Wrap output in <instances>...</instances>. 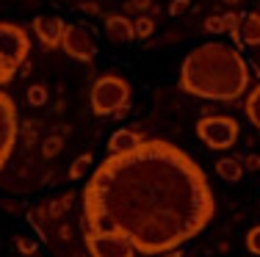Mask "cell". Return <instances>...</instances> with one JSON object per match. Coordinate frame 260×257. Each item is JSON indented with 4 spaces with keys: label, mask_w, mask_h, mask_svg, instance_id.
Masks as SVG:
<instances>
[{
    "label": "cell",
    "mask_w": 260,
    "mask_h": 257,
    "mask_svg": "<svg viewBox=\"0 0 260 257\" xmlns=\"http://www.w3.org/2000/svg\"><path fill=\"white\" fill-rule=\"evenodd\" d=\"M216 216V197L200 163L164 138L127 155H108L83 188V232H114L139 254H169Z\"/></svg>",
    "instance_id": "obj_1"
},
{
    "label": "cell",
    "mask_w": 260,
    "mask_h": 257,
    "mask_svg": "<svg viewBox=\"0 0 260 257\" xmlns=\"http://www.w3.org/2000/svg\"><path fill=\"white\" fill-rule=\"evenodd\" d=\"M152 30H155V22H152V17L141 14L139 20H136V39H147V36H152Z\"/></svg>",
    "instance_id": "obj_21"
},
{
    "label": "cell",
    "mask_w": 260,
    "mask_h": 257,
    "mask_svg": "<svg viewBox=\"0 0 260 257\" xmlns=\"http://www.w3.org/2000/svg\"><path fill=\"white\" fill-rule=\"evenodd\" d=\"M105 33L111 36V42H133L136 22H130L125 14H111L105 17Z\"/></svg>",
    "instance_id": "obj_11"
},
{
    "label": "cell",
    "mask_w": 260,
    "mask_h": 257,
    "mask_svg": "<svg viewBox=\"0 0 260 257\" xmlns=\"http://www.w3.org/2000/svg\"><path fill=\"white\" fill-rule=\"evenodd\" d=\"M197 136H200V141L205 146L221 152V150L235 146V141H238V136H241V125L233 116H221V114L202 116V119L197 122Z\"/></svg>",
    "instance_id": "obj_5"
},
{
    "label": "cell",
    "mask_w": 260,
    "mask_h": 257,
    "mask_svg": "<svg viewBox=\"0 0 260 257\" xmlns=\"http://www.w3.org/2000/svg\"><path fill=\"white\" fill-rule=\"evenodd\" d=\"M91 163H94V155H91V152H83V155L80 158H75V161H72V166H70V180H80V177L86 174V171L91 169Z\"/></svg>",
    "instance_id": "obj_15"
},
{
    "label": "cell",
    "mask_w": 260,
    "mask_h": 257,
    "mask_svg": "<svg viewBox=\"0 0 260 257\" xmlns=\"http://www.w3.org/2000/svg\"><path fill=\"white\" fill-rule=\"evenodd\" d=\"M160 257H183L180 252H177V249H175V252H169V254H160Z\"/></svg>",
    "instance_id": "obj_30"
},
{
    "label": "cell",
    "mask_w": 260,
    "mask_h": 257,
    "mask_svg": "<svg viewBox=\"0 0 260 257\" xmlns=\"http://www.w3.org/2000/svg\"><path fill=\"white\" fill-rule=\"evenodd\" d=\"M72 194H64V197H58V199H53L50 205H47V213H50V218H61L67 210H70V205H72Z\"/></svg>",
    "instance_id": "obj_17"
},
{
    "label": "cell",
    "mask_w": 260,
    "mask_h": 257,
    "mask_svg": "<svg viewBox=\"0 0 260 257\" xmlns=\"http://www.w3.org/2000/svg\"><path fill=\"white\" fill-rule=\"evenodd\" d=\"M205 33H210V36H219V33H227L224 30V17L221 14H210L208 20H205Z\"/></svg>",
    "instance_id": "obj_22"
},
{
    "label": "cell",
    "mask_w": 260,
    "mask_h": 257,
    "mask_svg": "<svg viewBox=\"0 0 260 257\" xmlns=\"http://www.w3.org/2000/svg\"><path fill=\"white\" fill-rule=\"evenodd\" d=\"M180 89L200 100L235 102L249 89V64L235 47L208 42L183 58Z\"/></svg>",
    "instance_id": "obj_2"
},
{
    "label": "cell",
    "mask_w": 260,
    "mask_h": 257,
    "mask_svg": "<svg viewBox=\"0 0 260 257\" xmlns=\"http://www.w3.org/2000/svg\"><path fill=\"white\" fill-rule=\"evenodd\" d=\"M61 150H64V138H61V136H47L45 144H42V155H45V158L58 155Z\"/></svg>",
    "instance_id": "obj_20"
},
{
    "label": "cell",
    "mask_w": 260,
    "mask_h": 257,
    "mask_svg": "<svg viewBox=\"0 0 260 257\" xmlns=\"http://www.w3.org/2000/svg\"><path fill=\"white\" fill-rule=\"evenodd\" d=\"M224 17V30L233 36V42H238V36H241V22H244V14H238V11H227V14H221Z\"/></svg>",
    "instance_id": "obj_16"
},
{
    "label": "cell",
    "mask_w": 260,
    "mask_h": 257,
    "mask_svg": "<svg viewBox=\"0 0 260 257\" xmlns=\"http://www.w3.org/2000/svg\"><path fill=\"white\" fill-rule=\"evenodd\" d=\"M14 246L20 249V254H36L39 243H36L34 238H28V235H17V238H14Z\"/></svg>",
    "instance_id": "obj_23"
},
{
    "label": "cell",
    "mask_w": 260,
    "mask_h": 257,
    "mask_svg": "<svg viewBox=\"0 0 260 257\" xmlns=\"http://www.w3.org/2000/svg\"><path fill=\"white\" fill-rule=\"evenodd\" d=\"M17 138H20V114H17L14 97L0 91V169L9 163Z\"/></svg>",
    "instance_id": "obj_6"
},
{
    "label": "cell",
    "mask_w": 260,
    "mask_h": 257,
    "mask_svg": "<svg viewBox=\"0 0 260 257\" xmlns=\"http://www.w3.org/2000/svg\"><path fill=\"white\" fill-rule=\"evenodd\" d=\"M25 97H28V102L34 108H42L47 102V89L42 83H34V86H28V91H25Z\"/></svg>",
    "instance_id": "obj_18"
},
{
    "label": "cell",
    "mask_w": 260,
    "mask_h": 257,
    "mask_svg": "<svg viewBox=\"0 0 260 257\" xmlns=\"http://www.w3.org/2000/svg\"><path fill=\"white\" fill-rule=\"evenodd\" d=\"M213 169L224 182H238L241 177H244V171H246L244 163H241V158H219Z\"/></svg>",
    "instance_id": "obj_13"
},
{
    "label": "cell",
    "mask_w": 260,
    "mask_h": 257,
    "mask_svg": "<svg viewBox=\"0 0 260 257\" xmlns=\"http://www.w3.org/2000/svg\"><path fill=\"white\" fill-rule=\"evenodd\" d=\"M30 53V36L17 22H0V86L9 83Z\"/></svg>",
    "instance_id": "obj_3"
},
{
    "label": "cell",
    "mask_w": 260,
    "mask_h": 257,
    "mask_svg": "<svg viewBox=\"0 0 260 257\" xmlns=\"http://www.w3.org/2000/svg\"><path fill=\"white\" fill-rule=\"evenodd\" d=\"M89 257H136V246L114 232H83Z\"/></svg>",
    "instance_id": "obj_7"
},
{
    "label": "cell",
    "mask_w": 260,
    "mask_h": 257,
    "mask_svg": "<svg viewBox=\"0 0 260 257\" xmlns=\"http://www.w3.org/2000/svg\"><path fill=\"white\" fill-rule=\"evenodd\" d=\"M224 3H227V6H235V3H238V0H224Z\"/></svg>",
    "instance_id": "obj_31"
},
{
    "label": "cell",
    "mask_w": 260,
    "mask_h": 257,
    "mask_svg": "<svg viewBox=\"0 0 260 257\" xmlns=\"http://www.w3.org/2000/svg\"><path fill=\"white\" fill-rule=\"evenodd\" d=\"M91 114L94 116H114L122 108H130V83L122 75H103L91 86Z\"/></svg>",
    "instance_id": "obj_4"
},
{
    "label": "cell",
    "mask_w": 260,
    "mask_h": 257,
    "mask_svg": "<svg viewBox=\"0 0 260 257\" xmlns=\"http://www.w3.org/2000/svg\"><path fill=\"white\" fill-rule=\"evenodd\" d=\"M25 138H28V141H34V138H36V127H25Z\"/></svg>",
    "instance_id": "obj_29"
},
{
    "label": "cell",
    "mask_w": 260,
    "mask_h": 257,
    "mask_svg": "<svg viewBox=\"0 0 260 257\" xmlns=\"http://www.w3.org/2000/svg\"><path fill=\"white\" fill-rule=\"evenodd\" d=\"M20 72H22V75H30V72H34V64H30V58L25 61V64H22V69H20Z\"/></svg>",
    "instance_id": "obj_28"
},
{
    "label": "cell",
    "mask_w": 260,
    "mask_h": 257,
    "mask_svg": "<svg viewBox=\"0 0 260 257\" xmlns=\"http://www.w3.org/2000/svg\"><path fill=\"white\" fill-rule=\"evenodd\" d=\"M130 6H133V9H139L141 14H144V11L152 9V0H130Z\"/></svg>",
    "instance_id": "obj_27"
},
{
    "label": "cell",
    "mask_w": 260,
    "mask_h": 257,
    "mask_svg": "<svg viewBox=\"0 0 260 257\" xmlns=\"http://www.w3.org/2000/svg\"><path fill=\"white\" fill-rule=\"evenodd\" d=\"M241 163H244L246 171H260V155H255V152L244 155V158H241Z\"/></svg>",
    "instance_id": "obj_24"
},
{
    "label": "cell",
    "mask_w": 260,
    "mask_h": 257,
    "mask_svg": "<svg viewBox=\"0 0 260 257\" xmlns=\"http://www.w3.org/2000/svg\"><path fill=\"white\" fill-rule=\"evenodd\" d=\"M238 47H260V11H246L241 22V36L235 42Z\"/></svg>",
    "instance_id": "obj_12"
},
{
    "label": "cell",
    "mask_w": 260,
    "mask_h": 257,
    "mask_svg": "<svg viewBox=\"0 0 260 257\" xmlns=\"http://www.w3.org/2000/svg\"><path fill=\"white\" fill-rule=\"evenodd\" d=\"M80 11H83V14H100V6L91 3V0H83V3H80Z\"/></svg>",
    "instance_id": "obj_26"
},
{
    "label": "cell",
    "mask_w": 260,
    "mask_h": 257,
    "mask_svg": "<svg viewBox=\"0 0 260 257\" xmlns=\"http://www.w3.org/2000/svg\"><path fill=\"white\" fill-rule=\"evenodd\" d=\"M144 141L147 138L141 136L139 130H127V127H122V130H116L114 136L108 138V150H111V155H127V152L139 150Z\"/></svg>",
    "instance_id": "obj_10"
},
{
    "label": "cell",
    "mask_w": 260,
    "mask_h": 257,
    "mask_svg": "<svg viewBox=\"0 0 260 257\" xmlns=\"http://www.w3.org/2000/svg\"><path fill=\"white\" fill-rule=\"evenodd\" d=\"M244 114L249 119V125L260 130V86H255L252 91H246L244 97Z\"/></svg>",
    "instance_id": "obj_14"
},
{
    "label": "cell",
    "mask_w": 260,
    "mask_h": 257,
    "mask_svg": "<svg viewBox=\"0 0 260 257\" xmlns=\"http://www.w3.org/2000/svg\"><path fill=\"white\" fill-rule=\"evenodd\" d=\"M64 30L67 22L55 14H42L34 20V36L45 50H58L61 42H64Z\"/></svg>",
    "instance_id": "obj_9"
},
{
    "label": "cell",
    "mask_w": 260,
    "mask_h": 257,
    "mask_svg": "<svg viewBox=\"0 0 260 257\" xmlns=\"http://www.w3.org/2000/svg\"><path fill=\"white\" fill-rule=\"evenodd\" d=\"M244 243H246V252L260 257V224H255L249 232L244 235Z\"/></svg>",
    "instance_id": "obj_19"
},
{
    "label": "cell",
    "mask_w": 260,
    "mask_h": 257,
    "mask_svg": "<svg viewBox=\"0 0 260 257\" xmlns=\"http://www.w3.org/2000/svg\"><path fill=\"white\" fill-rule=\"evenodd\" d=\"M61 50H64L70 58L83 61V64H89V61L97 56V47H94L91 33L86 28H80V25H67L64 42H61Z\"/></svg>",
    "instance_id": "obj_8"
},
{
    "label": "cell",
    "mask_w": 260,
    "mask_h": 257,
    "mask_svg": "<svg viewBox=\"0 0 260 257\" xmlns=\"http://www.w3.org/2000/svg\"><path fill=\"white\" fill-rule=\"evenodd\" d=\"M188 0H172V3H169V14L172 17H180L183 14V11H188Z\"/></svg>",
    "instance_id": "obj_25"
}]
</instances>
